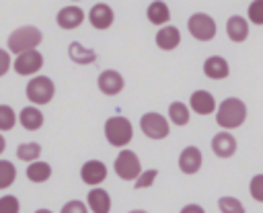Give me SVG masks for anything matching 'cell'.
Masks as SVG:
<instances>
[{
  "mask_svg": "<svg viewBox=\"0 0 263 213\" xmlns=\"http://www.w3.org/2000/svg\"><path fill=\"white\" fill-rule=\"evenodd\" d=\"M245 119H247V104L240 98L230 96L216 106V123L226 131L240 127Z\"/></svg>",
  "mask_w": 263,
  "mask_h": 213,
  "instance_id": "cell-1",
  "label": "cell"
},
{
  "mask_svg": "<svg viewBox=\"0 0 263 213\" xmlns=\"http://www.w3.org/2000/svg\"><path fill=\"white\" fill-rule=\"evenodd\" d=\"M105 137L113 147H125L134 137L132 121L125 117H109L105 121Z\"/></svg>",
  "mask_w": 263,
  "mask_h": 213,
  "instance_id": "cell-2",
  "label": "cell"
},
{
  "mask_svg": "<svg viewBox=\"0 0 263 213\" xmlns=\"http://www.w3.org/2000/svg\"><path fill=\"white\" fill-rule=\"evenodd\" d=\"M41 39H43L41 31H39L37 27L27 25V27L14 29V31L8 35L6 45H8V51L21 53V51H27V49H35V47L41 43Z\"/></svg>",
  "mask_w": 263,
  "mask_h": 213,
  "instance_id": "cell-3",
  "label": "cell"
},
{
  "mask_svg": "<svg viewBox=\"0 0 263 213\" xmlns=\"http://www.w3.org/2000/svg\"><path fill=\"white\" fill-rule=\"evenodd\" d=\"M25 94L33 104H47L55 94V84L47 76H35L27 82Z\"/></svg>",
  "mask_w": 263,
  "mask_h": 213,
  "instance_id": "cell-4",
  "label": "cell"
},
{
  "mask_svg": "<svg viewBox=\"0 0 263 213\" xmlns=\"http://www.w3.org/2000/svg\"><path fill=\"white\" fill-rule=\"evenodd\" d=\"M113 168H115V174H117L121 180H127V182L136 180V176L142 172L140 158H138L132 150H121V152L117 154V158H115Z\"/></svg>",
  "mask_w": 263,
  "mask_h": 213,
  "instance_id": "cell-5",
  "label": "cell"
},
{
  "mask_svg": "<svg viewBox=\"0 0 263 213\" xmlns=\"http://www.w3.org/2000/svg\"><path fill=\"white\" fill-rule=\"evenodd\" d=\"M187 29L197 41H210L216 37V23L205 12H193L187 20Z\"/></svg>",
  "mask_w": 263,
  "mask_h": 213,
  "instance_id": "cell-6",
  "label": "cell"
},
{
  "mask_svg": "<svg viewBox=\"0 0 263 213\" xmlns=\"http://www.w3.org/2000/svg\"><path fill=\"white\" fill-rule=\"evenodd\" d=\"M10 68L18 74V76H33L43 68V55L37 49H27L16 53L14 63H10Z\"/></svg>",
  "mask_w": 263,
  "mask_h": 213,
  "instance_id": "cell-7",
  "label": "cell"
},
{
  "mask_svg": "<svg viewBox=\"0 0 263 213\" xmlns=\"http://www.w3.org/2000/svg\"><path fill=\"white\" fill-rule=\"evenodd\" d=\"M140 129H142V133H144L146 137H150V139H164V137L168 135V121H166L160 113L150 111V113L142 115V119H140Z\"/></svg>",
  "mask_w": 263,
  "mask_h": 213,
  "instance_id": "cell-8",
  "label": "cell"
},
{
  "mask_svg": "<svg viewBox=\"0 0 263 213\" xmlns=\"http://www.w3.org/2000/svg\"><path fill=\"white\" fill-rule=\"evenodd\" d=\"M84 18H86L84 10H82L80 6H76V4H70V6L60 8V12H58V16H55L58 27H60V29H66V31H72V29L80 27Z\"/></svg>",
  "mask_w": 263,
  "mask_h": 213,
  "instance_id": "cell-9",
  "label": "cell"
},
{
  "mask_svg": "<svg viewBox=\"0 0 263 213\" xmlns=\"http://www.w3.org/2000/svg\"><path fill=\"white\" fill-rule=\"evenodd\" d=\"M80 178L90 186H99L107 178V166L101 160H88L80 168Z\"/></svg>",
  "mask_w": 263,
  "mask_h": 213,
  "instance_id": "cell-10",
  "label": "cell"
},
{
  "mask_svg": "<svg viewBox=\"0 0 263 213\" xmlns=\"http://www.w3.org/2000/svg\"><path fill=\"white\" fill-rule=\"evenodd\" d=\"M86 18L90 20V25H92L95 29L105 31V29H109V27L113 25L115 14H113V10H111V6H109V4L99 2V4H95V6L88 10V16H86Z\"/></svg>",
  "mask_w": 263,
  "mask_h": 213,
  "instance_id": "cell-11",
  "label": "cell"
},
{
  "mask_svg": "<svg viewBox=\"0 0 263 213\" xmlns=\"http://www.w3.org/2000/svg\"><path fill=\"white\" fill-rule=\"evenodd\" d=\"M97 84H99V90H101L103 94L115 96V94H119V92L123 90V84H125V82H123V76H121L119 72H115V70H105V72H101Z\"/></svg>",
  "mask_w": 263,
  "mask_h": 213,
  "instance_id": "cell-12",
  "label": "cell"
},
{
  "mask_svg": "<svg viewBox=\"0 0 263 213\" xmlns=\"http://www.w3.org/2000/svg\"><path fill=\"white\" fill-rule=\"evenodd\" d=\"M212 152L218 156V158H230L234 156L236 152V139L232 133L228 131H220L212 137Z\"/></svg>",
  "mask_w": 263,
  "mask_h": 213,
  "instance_id": "cell-13",
  "label": "cell"
},
{
  "mask_svg": "<svg viewBox=\"0 0 263 213\" xmlns=\"http://www.w3.org/2000/svg\"><path fill=\"white\" fill-rule=\"evenodd\" d=\"M86 209H90L92 213H109L111 211V197L105 188L95 186L88 190L86 195Z\"/></svg>",
  "mask_w": 263,
  "mask_h": 213,
  "instance_id": "cell-14",
  "label": "cell"
},
{
  "mask_svg": "<svg viewBox=\"0 0 263 213\" xmlns=\"http://www.w3.org/2000/svg\"><path fill=\"white\" fill-rule=\"evenodd\" d=\"M201 162H203L201 152H199V147H195V145H187V147L181 152V156H179V168H181V172H185V174H195V172L201 168Z\"/></svg>",
  "mask_w": 263,
  "mask_h": 213,
  "instance_id": "cell-15",
  "label": "cell"
},
{
  "mask_svg": "<svg viewBox=\"0 0 263 213\" xmlns=\"http://www.w3.org/2000/svg\"><path fill=\"white\" fill-rule=\"evenodd\" d=\"M189 109L197 115H212L216 111V100L208 90H195L189 98Z\"/></svg>",
  "mask_w": 263,
  "mask_h": 213,
  "instance_id": "cell-16",
  "label": "cell"
},
{
  "mask_svg": "<svg viewBox=\"0 0 263 213\" xmlns=\"http://www.w3.org/2000/svg\"><path fill=\"white\" fill-rule=\"evenodd\" d=\"M181 43V33L177 27L173 25H162L156 33V45L162 49V51H173L177 49Z\"/></svg>",
  "mask_w": 263,
  "mask_h": 213,
  "instance_id": "cell-17",
  "label": "cell"
},
{
  "mask_svg": "<svg viewBox=\"0 0 263 213\" xmlns=\"http://www.w3.org/2000/svg\"><path fill=\"white\" fill-rule=\"evenodd\" d=\"M203 74H205L210 80H224V78L230 74L228 61H226L222 55H210V57L203 61Z\"/></svg>",
  "mask_w": 263,
  "mask_h": 213,
  "instance_id": "cell-18",
  "label": "cell"
},
{
  "mask_svg": "<svg viewBox=\"0 0 263 213\" xmlns=\"http://www.w3.org/2000/svg\"><path fill=\"white\" fill-rule=\"evenodd\" d=\"M226 35H228V39L234 41V43L245 41V39L249 37V23H247V18H242V16H238V14L230 16V18L226 20Z\"/></svg>",
  "mask_w": 263,
  "mask_h": 213,
  "instance_id": "cell-19",
  "label": "cell"
},
{
  "mask_svg": "<svg viewBox=\"0 0 263 213\" xmlns=\"http://www.w3.org/2000/svg\"><path fill=\"white\" fill-rule=\"evenodd\" d=\"M68 55H70V59H72L74 63H78V66H88V63H95V61H97V53H95L92 49L84 47V45L78 43V41H72V43L68 45Z\"/></svg>",
  "mask_w": 263,
  "mask_h": 213,
  "instance_id": "cell-20",
  "label": "cell"
},
{
  "mask_svg": "<svg viewBox=\"0 0 263 213\" xmlns=\"http://www.w3.org/2000/svg\"><path fill=\"white\" fill-rule=\"evenodd\" d=\"M18 123L27 129V131H37L41 129L43 125V113L37 109V106H25L21 113H18Z\"/></svg>",
  "mask_w": 263,
  "mask_h": 213,
  "instance_id": "cell-21",
  "label": "cell"
},
{
  "mask_svg": "<svg viewBox=\"0 0 263 213\" xmlns=\"http://www.w3.org/2000/svg\"><path fill=\"white\" fill-rule=\"evenodd\" d=\"M146 16H148V20H150L152 25L162 27V25L168 23V18H171V10H168V6H166L162 0H154V2H150L148 10H146Z\"/></svg>",
  "mask_w": 263,
  "mask_h": 213,
  "instance_id": "cell-22",
  "label": "cell"
},
{
  "mask_svg": "<svg viewBox=\"0 0 263 213\" xmlns=\"http://www.w3.org/2000/svg\"><path fill=\"white\" fill-rule=\"evenodd\" d=\"M49 176H51V166L47 162H41V160L29 162V166H27V178L31 182H45Z\"/></svg>",
  "mask_w": 263,
  "mask_h": 213,
  "instance_id": "cell-23",
  "label": "cell"
},
{
  "mask_svg": "<svg viewBox=\"0 0 263 213\" xmlns=\"http://www.w3.org/2000/svg\"><path fill=\"white\" fill-rule=\"evenodd\" d=\"M41 156V145L39 143H35V141H25V143H21L18 147H16V158L21 160V162H33V160H37Z\"/></svg>",
  "mask_w": 263,
  "mask_h": 213,
  "instance_id": "cell-24",
  "label": "cell"
},
{
  "mask_svg": "<svg viewBox=\"0 0 263 213\" xmlns=\"http://www.w3.org/2000/svg\"><path fill=\"white\" fill-rule=\"evenodd\" d=\"M168 119L175 123V125H187L189 123V106L183 104V102H171L168 106Z\"/></svg>",
  "mask_w": 263,
  "mask_h": 213,
  "instance_id": "cell-25",
  "label": "cell"
},
{
  "mask_svg": "<svg viewBox=\"0 0 263 213\" xmlns=\"http://www.w3.org/2000/svg\"><path fill=\"white\" fill-rule=\"evenodd\" d=\"M16 180V166L10 160H0V188H8Z\"/></svg>",
  "mask_w": 263,
  "mask_h": 213,
  "instance_id": "cell-26",
  "label": "cell"
},
{
  "mask_svg": "<svg viewBox=\"0 0 263 213\" xmlns=\"http://www.w3.org/2000/svg\"><path fill=\"white\" fill-rule=\"evenodd\" d=\"M218 209L222 213H245V207L236 197H220L218 199Z\"/></svg>",
  "mask_w": 263,
  "mask_h": 213,
  "instance_id": "cell-27",
  "label": "cell"
},
{
  "mask_svg": "<svg viewBox=\"0 0 263 213\" xmlns=\"http://www.w3.org/2000/svg\"><path fill=\"white\" fill-rule=\"evenodd\" d=\"M16 123V113L8 104H0V131H10Z\"/></svg>",
  "mask_w": 263,
  "mask_h": 213,
  "instance_id": "cell-28",
  "label": "cell"
},
{
  "mask_svg": "<svg viewBox=\"0 0 263 213\" xmlns=\"http://www.w3.org/2000/svg\"><path fill=\"white\" fill-rule=\"evenodd\" d=\"M156 176H158L156 170H142V172L136 176V180H134V188H146V186H152L154 180H156Z\"/></svg>",
  "mask_w": 263,
  "mask_h": 213,
  "instance_id": "cell-29",
  "label": "cell"
},
{
  "mask_svg": "<svg viewBox=\"0 0 263 213\" xmlns=\"http://www.w3.org/2000/svg\"><path fill=\"white\" fill-rule=\"evenodd\" d=\"M21 211V203L14 195H6L0 199V213H18Z\"/></svg>",
  "mask_w": 263,
  "mask_h": 213,
  "instance_id": "cell-30",
  "label": "cell"
},
{
  "mask_svg": "<svg viewBox=\"0 0 263 213\" xmlns=\"http://www.w3.org/2000/svg\"><path fill=\"white\" fill-rule=\"evenodd\" d=\"M249 18L255 25H263V0H253L249 6Z\"/></svg>",
  "mask_w": 263,
  "mask_h": 213,
  "instance_id": "cell-31",
  "label": "cell"
},
{
  "mask_svg": "<svg viewBox=\"0 0 263 213\" xmlns=\"http://www.w3.org/2000/svg\"><path fill=\"white\" fill-rule=\"evenodd\" d=\"M251 195L255 201H263V174H255L251 180Z\"/></svg>",
  "mask_w": 263,
  "mask_h": 213,
  "instance_id": "cell-32",
  "label": "cell"
},
{
  "mask_svg": "<svg viewBox=\"0 0 263 213\" xmlns=\"http://www.w3.org/2000/svg\"><path fill=\"white\" fill-rule=\"evenodd\" d=\"M60 213H88V209L82 201H68Z\"/></svg>",
  "mask_w": 263,
  "mask_h": 213,
  "instance_id": "cell-33",
  "label": "cell"
},
{
  "mask_svg": "<svg viewBox=\"0 0 263 213\" xmlns=\"http://www.w3.org/2000/svg\"><path fill=\"white\" fill-rule=\"evenodd\" d=\"M10 63H12V61H10V53L0 47V78L10 70Z\"/></svg>",
  "mask_w": 263,
  "mask_h": 213,
  "instance_id": "cell-34",
  "label": "cell"
},
{
  "mask_svg": "<svg viewBox=\"0 0 263 213\" xmlns=\"http://www.w3.org/2000/svg\"><path fill=\"white\" fill-rule=\"evenodd\" d=\"M179 213H205L203 211V207L201 205H195V203H189V205H185Z\"/></svg>",
  "mask_w": 263,
  "mask_h": 213,
  "instance_id": "cell-35",
  "label": "cell"
},
{
  "mask_svg": "<svg viewBox=\"0 0 263 213\" xmlns=\"http://www.w3.org/2000/svg\"><path fill=\"white\" fill-rule=\"evenodd\" d=\"M4 150H6V139H4V135L0 133V154H2Z\"/></svg>",
  "mask_w": 263,
  "mask_h": 213,
  "instance_id": "cell-36",
  "label": "cell"
},
{
  "mask_svg": "<svg viewBox=\"0 0 263 213\" xmlns=\"http://www.w3.org/2000/svg\"><path fill=\"white\" fill-rule=\"evenodd\" d=\"M129 213H148V211H144V209H132Z\"/></svg>",
  "mask_w": 263,
  "mask_h": 213,
  "instance_id": "cell-37",
  "label": "cell"
},
{
  "mask_svg": "<svg viewBox=\"0 0 263 213\" xmlns=\"http://www.w3.org/2000/svg\"><path fill=\"white\" fill-rule=\"evenodd\" d=\"M35 213H51V211H49V209H37Z\"/></svg>",
  "mask_w": 263,
  "mask_h": 213,
  "instance_id": "cell-38",
  "label": "cell"
},
{
  "mask_svg": "<svg viewBox=\"0 0 263 213\" xmlns=\"http://www.w3.org/2000/svg\"><path fill=\"white\" fill-rule=\"evenodd\" d=\"M74 2H78V0H74Z\"/></svg>",
  "mask_w": 263,
  "mask_h": 213,
  "instance_id": "cell-39",
  "label": "cell"
}]
</instances>
